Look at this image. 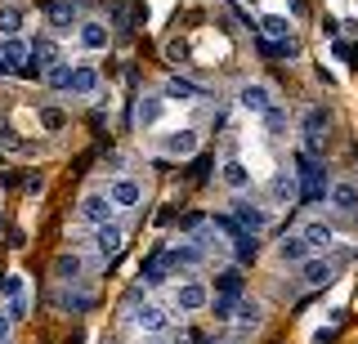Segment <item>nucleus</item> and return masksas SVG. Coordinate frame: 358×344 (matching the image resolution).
<instances>
[{"mask_svg": "<svg viewBox=\"0 0 358 344\" xmlns=\"http://www.w3.org/2000/svg\"><path fill=\"white\" fill-rule=\"evenodd\" d=\"M296 184H300V202L305 206H318L322 197H327V170H322V161L313 157H300V170H296Z\"/></svg>", "mask_w": 358, "mask_h": 344, "instance_id": "1", "label": "nucleus"}, {"mask_svg": "<svg viewBox=\"0 0 358 344\" xmlns=\"http://www.w3.org/2000/svg\"><path fill=\"white\" fill-rule=\"evenodd\" d=\"M162 98H175V103H197V98H206V90H201V85H193L188 76H166Z\"/></svg>", "mask_w": 358, "mask_h": 344, "instance_id": "2", "label": "nucleus"}, {"mask_svg": "<svg viewBox=\"0 0 358 344\" xmlns=\"http://www.w3.org/2000/svg\"><path fill=\"white\" fill-rule=\"evenodd\" d=\"M238 103L246 107V112L264 117L268 107H273V90H268V85H260V81H255V85H242V90H238Z\"/></svg>", "mask_w": 358, "mask_h": 344, "instance_id": "3", "label": "nucleus"}, {"mask_svg": "<svg viewBox=\"0 0 358 344\" xmlns=\"http://www.w3.org/2000/svg\"><path fill=\"white\" fill-rule=\"evenodd\" d=\"M112 210H117V206H112L103 193H90L85 202H81V219H85V224H94V228H103V224H112Z\"/></svg>", "mask_w": 358, "mask_h": 344, "instance_id": "4", "label": "nucleus"}, {"mask_svg": "<svg viewBox=\"0 0 358 344\" xmlns=\"http://www.w3.org/2000/svg\"><path fill=\"white\" fill-rule=\"evenodd\" d=\"M233 224H238L242 232H251V237H255V232H260V228L268 224V215H264L260 206H251V202H233Z\"/></svg>", "mask_w": 358, "mask_h": 344, "instance_id": "5", "label": "nucleus"}, {"mask_svg": "<svg viewBox=\"0 0 358 344\" xmlns=\"http://www.w3.org/2000/svg\"><path fill=\"white\" fill-rule=\"evenodd\" d=\"M268 197H273L278 206H291V202H300V184H296V174L278 170L273 179H268Z\"/></svg>", "mask_w": 358, "mask_h": 344, "instance_id": "6", "label": "nucleus"}, {"mask_svg": "<svg viewBox=\"0 0 358 344\" xmlns=\"http://www.w3.org/2000/svg\"><path fill=\"white\" fill-rule=\"evenodd\" d=\"M171 157H193V152L201 148V135L197 130H175V135H166V143H162Z\"/></svg>", "mask_w": 358, "mask_h": 344, "instance_id": "7", "label": "nucleus"}, {"mask_svg": "<svg viewBox=\"0 0 358 344\" xmlns=\"http://www.w3.org/2000/svg\"><path fill=\"white\" fill-rule=\"evenodd\" d=\"M300 237H305V246H309V250H327L331 241H336V228H331V224H322V219H309V224L300 228Z\"/></svg>", "mask_w": 358, "mask_h": 344, "instance_id": "8", "label": "nucleus"}, {"mask_svg": "<svg viewBox=\"0 0 358 344\" xmlns=\"http://www.w3.org/2000/svg\"><path fill=\"white\" fill-rule=\"evenodd\" d=\"M94 246H99L103 260H117L121 246H126V232H121L117 224H103V228H99V237H94Z\"/></svg>", "mask_w": 358, "mask_h": 344, "instance_id": "9", "label": "nucleus"}, {"mask_svg": "<svg viewBox=\"0 0 358 344\" xmlns=\"http://www.w3.org/2000/svg\"><path fill=\"white\" fill-rule=\"evenodd\" d=\"M206 286H201V282H184V286H179V291H175V304L179 308H184V313H197V308H206Z\"/></svg>", "mask_w": 358, "mask_h": 344, "instance_id": "10", "label": "nucleus"}, {"mask_svg": "<svg viewBox=\"0 0 358 344\" xmlns=\"http://www.w3.org/2000/svg\"><path fill=\"white\" fill-rule=\"evenodd\" d=\"M27 63H36V72L54 68V63H59V45H54V36H36V45H31Z\"/></svg>", "mask_w": 358, "mask_h": 344, "instance_id": "11", "label": "nucleus"}, {"mask_svg": "<svg viewBox=\"0 0 358 344\" xmlns=\"http://www.w3.org/2000/svg\"><path fill=\"white\" fill-rule=\"evenodd\" d=\"M327 202L341 210V215H354V210H358V188L354 184H331L327 188Z\"/></svg>", "mask_w": 358, "mask_h": 344, "instance_id": "12", "label": "nucleus"}, {"mask_svg": "<svg viewBox=\"0 0 358 344\" xmlns=\"http://www.w3.org/2000/svg\"><path fill=\"white\" fill-rule=\"evenodd\" d=\"M162 112H166V98H162V94H143L139 107H134V121H139V126H157V121H162Z\"/></svg>", "mask_w": 358, "mask_h": 344, "instance_id": "13", "label": "nucleus"}, {"mask_svg": "<svg viewBox=\"0 0 358 344\" xmlns=\"http://www.w3.org/2000/svg\"><path fill=\"white\" fill-rule=\"evenodd\" d=\"M331 273H336V264H331V260H305V264H300V277H305L309 286H327V282H331Z\"/></svg>", "mask_w": 358, "mask_h": 344, "instance_id": "14", "label": "nucleus"}, {"mask_svg": "<svg viewBox=\"0 0 358 344\" xmlns=\"http://www.w3.org/2000/svg\"><path fill=\"white\" fill-rule=\"evenodd\" d=\"M27 54H31V45H27V40H5V45H0V68H9V72H14V68H22V63H27Z\"/></svg>", "mask_w": 358, "mask_h": 344, "instance_id": "15", "label": "nucleus"}, {"mask_svg": "<svg viewBox=\"0 0 358 344\" xmlns=\"http://www.w3.org/2000/svg\"><path fill=\"white\" fill-rule=\"evenodd\" d=\"M76 0H54L50 5V23H54V31H72V23H76Z\"/></svg>", "mask_w": 358, "mask_h": 344, "instance_id": "16", "label": "nucleus"}, {"mask_svg": "<svg viewBox=\"0 0 358 344\" xmlns=\"http://www.w3.org/2000/svg\"><path fill=\"white\" fill-rule=\"evenodd\" d=\"M139 197H143V188L134 184V179H117V184H112V193H108V202L112 206H139Z\"/></svg>", "mask_w": 358, "mask_h": 344, "instance_id": "17", "label": "nucleus"}, {"mask_svg": "<svg viewBox=\"0 0 358 344\" xmlns=\"http://www.w3.org/2000/svg\"><path fill=\"white\" fill-rule=\"evenodd\" d=\"M166 308H157V304H143V308H134V327L139 331H166Z\"/></svg>", "mask_w": 358, "mask_h": 344, "instance_id": "18", "label": "nucleus"}, {"mask_svg": "<svg viewBox=\"0 0 358 344\" xmlns=\"http://www.w3.org/2000/svg\"><path fill=\"white\" fill-rule=\"evenodd\" d=\"M18 31H22V5H18V0H9V5L0 9V36L14 40Z\"/></svg>", "mask_w": 358, "mask_h": 344, "instance_id": "19", "label": "nucleus"}, {"mask_svg": "<svg viewBox=\"0 0 358 344\" xmlns=\"http://www.w3.org/2000/svg\"><path fill=\"white\" fill-rule=\"evenodd\" d=\"M220 179L233 188V193H246L251 188V170H246L242 161H224V170H220Z\"/></svg>", "mask_w": 358, "mask_h": 344, "instance_id": "20", "label": "nucleus"}, {"mask_svg": "<svg viewBox=\"0 0 358 344\" xmlns=\"http://www.w3.org/2000/svg\"><path fill=\"white\" fill-rule=\"evenodd\" d=\"M72 94H94L99 90V72L90 68V63H81V68H72V85H67Z\"/></svg>", "mask_w": 358, "mask_h": 344, "instance_id": "21", "label": "nucleus"}, {"mask_svg": "<svg viewBox=\"0 0 358 344\" xmlns=\"http://www.w3.org/2000/svg\"><path fill=\"white\" fill-rule=\"evenodd\" d=\"M215 291L229 295V299H242V269H238V264H233V269H224V273L215 277Z\"/></svg>", "mask_w": 358, "mask_h": 344, "instance_id": "22", "label": "nucleus"}, {"mask_svg": "<svg viewBox=\"0 0 358 344\" xmlns=\"http://www.w3.org/2000/svg\"><path fill=\"white\" fill-rule=\"evenodd\" d=\"M300 126H305V139H322V130L331 126L327 107H309V112H305V121H300Z\"/></svg>", "mask_w": 358, "mask_h": 344, "instance_id": "23", "label": "nucleus"}, {"mask_svg": "<svg viewBox=\"0 0 358 344\" xmlns=\"http://www.w3.org/2000/svg\"><path fill=\"white\" fill-rule=\"evenodd\" d=\"M81 45H85V50H108V27L94 23V18H90V23H81Z\"/></svg>", "mask_w": 358, "mask_h": 344, "instance_id": "24", "label": "nucleus"}, {"mask_svg": "<svg viewBox=\"0 0 358 344\" xmlns=\"http://www.w3.org/2000/svg\"><path fill=\"white\" fill-rule=\"evenodd\" d=\"M41 76H45V85H50V90H67V85H72V63L59 59L54 68H45Z\"/></svg>", "mask_w": 358, "mask_h": 344, "instance_id": "25", "label": "nucleus"}, {"mask_svg": "<svg viewBox=\"0 0 358 344\" xmlns=\"http://www.w3.org/2000/svg\"><path fill=\"white\" fill-rule=\"evenodd\" d=\"M260 31L268 40H287L291 36V18H282V14H268V18H260Z\"/></svg>", "mask_w": 358, "mask_h": 344, "instance_id": "26", "label": "nucleus"}, {"mask_svg": "<svg viewBox=\"0 0 358 344\" xmlns=\"http://www.w3.org/2000/svg\"><path fill=\"white\" fill-rule=\"evenodd\" d=\"M278 255H282L287 264H305V260H309V246H305V237H282Z\"/></svg>", "mask_w": 358, "mask_h": 344, "instance_id": "27", "label": "nucleus"}, {"mask_svg": "<svg viewBox=\"0 0 358 344\" xmlns=\"http://www.w3.org/2000/svg\"><path fill=\"white\" fill-rule=\"evenodd\" d=\"M233 313L242 317V327H260L264 322V308H260V299H238V308Z\"/></svg>", "mask_w": 358, "mask_h": 344, "instance_id": "28", "label": "nucleus"}, {"mask_svg": "<svg viewBox=\"0 0 358 344\" xmlns=\"http://www.w3.org/2000/svg\"><path fill=\"white\" fill-rule=\"evenodd\" d=\"M54 277H59V282H72V277H81V260L63 250L59 260H54Z\"/></svg>", "mask_w": 358, "mask_h": 344, "instance_id": "29", "label": "nucleus"}, {"mask_svg": "<svg viewBox=\"0 0 358 344\" xmlns=\"http://www.w3.org/2000/svg\"><path fill=\"white\" fill-rule=\"evenodd\" d=\"M233 250H238V264H246V260H255V250H260V246H255L251 232H238V237H233Z\"/></svg>", "mask_w": 358, "mask_h": 344, "instance_id": "30", "label": "nucleus"}, {"mask_svg": "<svg viewBox=\"0 0 358 344\" xmlns=\"http://www.w3.org/2000/svg\"><path fill=\"white\" fill-rule=\"evenodd\" d=\"M264 130H268V135H282V130H287V107H268V112H264Z\"/></svg>", "mask_w": 358, "mask_h": 344, "instance_id": "31", "label": "nucleus"}, {"mask_svg": "<svg viewBox=\"0 0 358 344\" xmlns=\"http://www.w3.org/2000/svg\"><path fill=\"white\" fill-rule=\"evenodd\" d=\"M41 126L45 130H63L67 126V112H63V107H41Z\"/></svg>", "mask_w": 358, "mask_h": 344, "instance_id": "32", "label": "nucleus"}, {"mask_svg": "<svg viewBox=\"0 0 358 344\" xmlns=\"http://www.w3.org/2000/svg\"><path fill=\"white\" fill-rule=\"evenodd\" d=\"M210 308H215V322H229V317H233V308H238V299L215 295V304H210Z\"/></svg>", "mask_w": 358, "mask_h": 344, "instance_id": "33", "label": "nucleus"}, {"mask_svg": "<svg viewBox=\"0 0 358 344\" xmlns=\"http://www.w3.org/2000/svg\"><path fill=\"white\" fill-rule=\"evenodd\" d=\"M166 59H171V63H184L188 59V45H184V40H166Z\"/></svg>", "mask_w": 358, "mask_h": 344, "instance_id": "34", "label": "nucleus"}, {"mask_svg": "<svg viewBox=\"0 0 358 344\" xmlns=\"http://www.w3.org/2000/svg\"><path fill=\"white\" fill-rule=\"evenodd\" d=\"M22 286H27V282H22V273H9V277H5V295H9V299L22 295Z\"/></svg>", "mask_w": 358, "mask_h": 344, "instance_id": "35", "label": "nucleus"}, {"mask_svg": "<svg viewBox=\"0 0 358 344\" xmlns=\"http://www.w3.org/2000/svg\"><path fill=\"white\" fill-rule=\"evenodd\" d=\"M18 317H27V299H22V295L9 299V322H18Z\"/></svg>", "mask_w": 358, "mask_h": 344, "instance_id": "36", "label": "nucleus"}, {"mask_svg": "<svg viewBox=\"0 0 358 344\" xmlns=\"http://www.w3.org/2000/svg\"><path fill=\"white\" fill-rule=\"evenodd\" d=\"M0 143H5L9 152H27V148H31V143H22V139H14V135H9V130H5V135H0Z\"/></svg>", "mask_w": 358, "mask_h": 344, "instance_id": "37", "label": "nucleus"}, {"mask_svg": "<svg viewBox=\"0 0 358 344\" xmlns=\"http://www.w3.org/2000/svg\"><path fill=\"white\" fill-rule=\"evenodd\" d=\"M179 228H184V232H197L201 228V215H184V219H179Z\"/></svg>", "mask_w": 358, "mask_h": 344, "instance_id": "38", "label": "nucleus"}, {"mask_svg": "<svg viewBox=\"0 0 358 344\" xmlns=\"http://www.w3.org/2000/svg\"><path fill=\"white\" fill-rule=\"evenodd\" d=\"M9 327H14V322H9V313H0V344L9 340Z\"/></svg>", "mask_w": 358, "mask_h": 344, "instance_id": "39", "label": "nucleus"}, {"mask_svg": "<svg viewBox=\"0 0 358 344\" xmlns=\"http://www.w3.org/2000/svg\"><path fill=\"white\" fill-rule=\"evenodd\" d=\"M331 340H336V327H331V331H318V336H313V344H331Z\"/></svg>", "mask_w": 358, "mask_h": 344, "instance_id": "40", "label": "nucleus"}, {"mask_svg": "<svg viewBox=\"0 0 358 344\" xmlns=\"http://www.w3.org/2000/svg\"><path fill=\"white\" fill-rule=\"evenodd\" d=\"M345 31H350V36H358V18H350V23H341Z\"/></svg>", "mask_w": 358, "mask_h": 344, "instance_id": "41", "label": "nucleus"}, {"mask_svg": "<svg viewBox=\"0 0 358 344\" xmlns=\"http://www.w3.org/2000/svg\"><path fill=\"white\" fill-rule=\"evenodd\" d=\"M148 344H162V340H148Z\"/></svg>", "mask_w": 358, "mask_h": 344, "instance_id": "42", "label": "nucleus"}]
</instances>
